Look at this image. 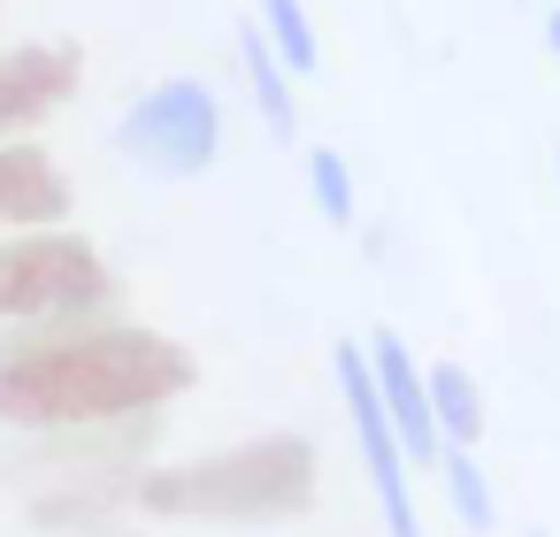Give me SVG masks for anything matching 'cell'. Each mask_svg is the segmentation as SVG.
I'll return each instance as SVG.
<instances>
[{
    "mask_svg": "<svg viewBox=\"0 0 560 537\" xmlns=\"http://www.w3.org/2000/svg\"><path fill=\"white\" fill-rule=\"evenodd\" d=\"M200 361L147 323L116 315H70V323H24L0 338V422L9 430H131L162 415L177 392H192Z\"/></svg>",
    "mask_w": 560,
    "mask_h": 537,
    "instance_id": "obj_1",
    "label": "cell"
},
{
    "mask_svg": "<svg viewBox=\"0 0 560 537\" xmlns=\"http://www.w3.org/2000/svg\"><path fill=\"white\" fill-rule=\"evenodd\" d=\"M315 483H323L315 445L300 430H261L200 460L139 468L131 506L170 514V522H300L315 506Z\"/></svg>",
    "mask_w": 560,
    "mask_h": 537,
    "instance_id": "obj_2",
    "label": "cell"
},
{
    "mask_svg": "<svg viewBox=\"0 0 560 537\" xmlns=\"http://www.w3.org/2000/svg\"><path fill=\"white\" fill-rule=\"evenodd\" d=\"M116 300V277L101 261L93 238L78 231H16L0 238V323H70V315H101Z\"/></svg>",
    "mask_w": 560,
    "mask_h": 537,
    "instance_id": "obj_3",
    "label": "cell"
},
{
    "mask_svg": "<svg viewBox=\"0 0 560 537\" xmlns=\"http://www.w3.org/2000/svg\"><path fill=\"white\" fill-rule=\"evenodd\" d=\"M116 154L147 177H200L223 154V101L200 78H162L116 124Z\"/></svg>",
    "mask_w": 560,
    "mask_h": 537,
    "instance_id": "obj_4",
    "label": "cell"
},
{
    "mask_svg": "<svg viewBox=\"0 0 560 537\" xmlns=\"http://www.w3.org/2000/svg\"><path fill=\"white\" fill-rule=\"evenodd\" d=\"M330 376H338V399H346V422H353V445H361V468L384 499V537H422V514H415V483H407V445L376 399V376H369V353L361 346H338L330 353Z\"/></svg>",
    "mask_w": 560,
    "mask_h": 537,
    "instance_id": "obj_5",
    "label": "cell"
},
{
    "mask_svg": "<svg viewBox=\"0 0 560 537\" xmlns=\"http://www.w3.org/2000/svg\"><path fill=\"white\" fill-rule=\"evenodd\" d=\"M85 78V55L70 39H24L0 55V147L9 139H32Z\"/></svg>",
    "mask_w": 560,
    "mask_h": 537,
    "instance_id": "obj_6",
    "label": "cell"
},
{
    "mask_svg": "<svg viewBox=\"0 0 560 537\" xmlns=\"http://www.w3.org/2000/svg\"><path fill=\"white\" fill-rule=\"evenodd\" d=\"M369 376H376V399H384V415H392V430H399V445H407V460H430L438 468V422H430V392H422V361L407 353V338L399 330H376L369 346Z\"/></svg>",
    "mask_w": 560,
    "mask_h": 537,
    "instance_id": "obj_7",
    "label": "cell"
},
{
    "mask_svg": "<svg viewBox=\"0 0 560 537\" xmlns=\"http://www.w3.org/2000/svg\"><path fill=\"white\" fill-rule=\"evenodd\" d=\"M70 177L47 147H24L9 139L0 147V238H16V231H55L70 215Z\"/></svg>",
    "mask_w": 560,
    "mask_h": 537,
    "instance_id": "obj_8",
    "label": "cell"
},
{
    "mask_svg": "<svg viewBox=\"0 0 560 537\" xmlns=\"http://www.w3.org/2000/svg\"><path fill=\"white\" fill-rule=\"evenodd\" d=\"M238 62H246V85H254L269 139H300V93H292V70L277 62V47L261 39V24H238Z\"/></svg>",
    "mask_w": 560,
    "mask_h": 537,
    "instance_id": "obj_9",
    "label": "cell"
},
{
    "mask_svg": "<svg viewBox=\"0 0 560 537\" xmlns=\"http://www.w3.org/2000/svg\"><path fill=\"white\" fill-rule=\"evenodd\" d=\"M422 392H430V422H438V445H476L483 437V392L460 361H430L422 369Z\"/></svg>",
    "mask_w": 560,
    "mask_h": 537,
    "instance_id": "obj_10",
    "label": "cell"
},
{
    "mask_svg": "<svg viewBox=\"0 0 560 537\" xmlns=\"http://www.w3.org/2000/svg\"><path fill=\"white\" fill-rule=\"evenodd\" d=\"M261 39L277 47V62L292 70V78H307L315 62H323V39H315V24H307V0H261Z\"/></svg>",
    "mask_w": 560,
    "mask_h": 537,
    "instance_id": "obj_11",
    "label": "cell"
},
{
    "mask_svg": "<svg viewBox=\"0 0 560 537\" xmlns=\"http://www.w3.org/2000/svg\"><path fill=\"white\" fill-rule=\"evenodd\" d=\"M438 468H445V491H453V514H460V529H491V483H483V468H476V453L468 445H445L438 453Z\"/></svg>",
    "mask_w": 560,
    "mask_h": 537,
    "instance_id": "obj_12",
    "label": "cell"
},
{
    "mask_svg": "<svg viewBox=\"0 0 560 537\" xmlns=\"http://www.w3.org/2000/svg\"><path fill=\"white\" fill-rule=\"evenodd\" d=\"M307 192H315L323 223H338V231L353 223V170L338 147H307Z\"/></svg>",
    "mask_w": 560,
    "mask_h": 537,
    "instance_id": "obj_13",
    "label": "cell"
},
{
    "mask_svg": "<svg viewBox=\"0 0 560 537\" xmlns=\"http://www.w3.org/2000/svg\"><path fill=\"white\" fill-rule=\"evenodd\" d=\"M545 47H552V62H560V9L545 16Z\"/></svg>",
    "mask_w": 560,
    "mask_h": 537,
    "instance_id": "obj_14",
    "label": "cell"
}]
</instances>
